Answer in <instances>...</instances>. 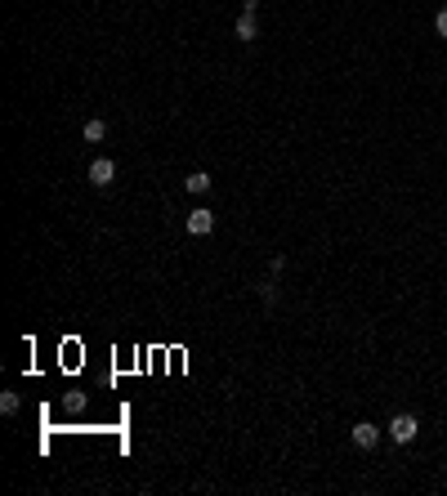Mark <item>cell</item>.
<instances>
[{
	"label": "cell",
	"instance_id": "obj_1",
	"mask_svg": "<svg viewBox=\"0 0 447 496\" xmlns=\"http://www.w3.org/2000/svg\"><path fill=\"white\" fill-rule=\"evenodd\" d=\"M385 430H389V438H394V443H411V438H416V430H420V421H416L411 412H398L389 425H385Z\"/></svg>",
	"mask_w": 447,
	"mask_h": 496
},
{
	"label": "cell",
	"instance_id": "obj_2",
	"mask_svg": "<svg viewBox=\"0 0 447 496\" xmlns=\"http://www.w3.org/2000/svg\"><path fill=\"white\" fill-rule=\"evenodd\" d=\"M90 184L94 188H112L116 184V161L112 157H94L90 161Z\"/></svg>",
	"mask_w": 447,
	"mask_h": 496
},
{
	"label": "cell",
	"instance_id": "obj_3",
	"mask_svg": "<svg viewBox=\"0 0 447 496\" xmlns=\"http://www.w3.org/2000/svg\"><path fill=\"white\" fill-rule=\"evenodd\" d=\"M349 438H353V447H362V451H371L376 443H381V425H371V421H358L349 430Z\"/></svg>",
	"mask_w": 447,
	"mask_h": 496
},
{
	"label": "cell",
	"instance_id": "obj_4",
	"mask_svg": "<svg viewBox=\"0 0 447 496\" xmlns=\"http://www.w3.org/2000/svg\"><path fill=\"white\" fill-rule=\"evenodd\" d=\"M183 228H188L192 237H206V233H215V215H210L206 206H197V210H188V219H183Z\"/></svg>",
	"mask_w": 447,
	"mask_h": 496
},
{
	"label": "cell",
	"instance_id": "obj_5",
	"mask_svg": "<svg viewBox=\"0 0 447 496\" xmlns=\"http://www.w3.org/2000/svg\"><path fill=\"white\" fill-rule=\"evenodd\" d=\"M233 32H238V40H242V45L259 40V23H255V14H242V18H238V27H233Z\"/></svg>",
	"mask_w": 447,
	"mask_h": 496
},
{
	"label": "cell",
	"instance_id": "obj_6",
	"mask_svg": "<svg viewBox=\"0 0 447 496\" xmlns=\"http://www.w3.org/2000/svg\"><path fill=\"white\" fill-rule=\"evenodd\" d=\"M210 184H215V179H210L206 170H192V175L183 179V188H188L192 197H206V193H210Z\"/></svg>",
	"mask_w": 447,
	"mask_h": 496
},
{
	"label": "cell",
	"instance_id": "obj_7",
	"mask_svg": "<svg viewBox=\"0 0 447 496\" xmlns=\"http://www.w3.org/2000/svg\"><path fill=\"white\" fill-rule=\"evenodd\" d=\"M63 412L81 416V412H86V393H67V398H63Z\"/></svg>",
	"mask_w": 447,
	"mask_h": 496
},
{
	"label": "cell",
	"instance_id": "obj_8",
	"mask_svg": "<svg viewBox=\"0 0 447 496\" xmlns=\"http://www.w3.org/2000/svg\"><path fill=\"white\" fill-rule=\"evenodd\" d=\"M81 134H86V139H90V143H103V134H107V125H103V121H86V130H81Z\"/></svg>",
	"mask_w": 447,
	"mask_h": 496
},
{
	"label": "cell",
	"instance_id": "obj_9",
	"mask_svg": "<svg viewBox=\"0 0 447 496\" xmlns=\"http://www.w3.org/2000/svg\"><path fill=\"white\" fill-rule=\"evenodd\" d=\"M18 407H23V398H18V393H0V412H5V416H14Z\"/></svg>",
	"mask_w": 447,
	"mask_h": 496
},
{
	"label": "cell",
	"instance_id": "obj_10",
	"mask_svg": "<svg viewBox=\"0 0 447 496\" xmlns=\"http://www.w3.org/2000/svg\"><path fill=\"white\" fill-rule=\"evenodd\" d=\"M259 300H264V304H277V282H259Z\"/></svg>",
	"mask_w": 447,
	"mask_h": 496
},
{
	"label": "cell",
	"instance_id": "obj_11",
	"mask_svg": "<svg viewBox=\"0 0 447 496\" xmlns=\"http://www.w3.org/2000/svg\"><path fill=\"white\" fill-rule=\"evenodd\" d=\"M434 32L447 40V10H438V14H434Z\"/></svg>",
	"mask_w": 447,
	"mask_h": 496
},
{
	"label": "cell",
	"instance_id": "obj_12",
	"mask_svg": "<svg viewBox=\"0 0 447 496\" xmlns=\"http://www.w3.org/2000/svg\"><path fill=\"white\" fill-rule=\"evenodd\" d=\"M286 269V255H273V260H268V273H273V277H277V273H282Z\"/></svg>",
	"mask_w": 447,
	"mask_h": 496
},
{
	"label": "cell",
	"instance_id": "obj_13",
	"mask_svg": "<svg viewBox=\"0 0 447 496\" xmlns=\"http://www.w3.org/2000/svg\"><path fill=\"white\" fill-rule=\"evenodd\" d=\"M242 14H259V0H242Z\"/></svg>",
	"mask_w": 447,
	"mask_h": 496
}]
</instances>
